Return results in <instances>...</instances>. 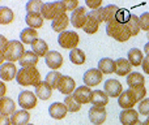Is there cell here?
Here are the masks:
<instances>
[{"label":"cell","mask_w":149,"mask_h":125,"mask_svg":"<svg viewBox=\"0 0 149 125\" xmlns=\"http://www.w3.org/2000/svg\"><path fill=\"white\" fill-rule=\"evenodd\" d=\"M16 81L20 86H37L41 84V74L36 66L21 68L17 73Z\"/></svg>","instance_id":"1"},{"label":"cell","mask_w":149,"mask_h":125,"mask_svg":"<svg viewBox=\"0 0 149 125\" xmlns=\"http://www.w3.org/2000/svg\"><path fill=\"white\" fill-rule=\"evenodd\" d=\"M106 33L109 37L116 39L118 42H127L131 38L130 30L127 28V23H120L116 20L106 23Z\"/></svg>","instance_id":"2"},{"label":"cell","mask_w":149,"mask_h":125,"mask_svg":"<svg viewBox=\"0 0 149 125\" xmlns=\"http://www.w3.org/2000/svg\"><path fill=\"white\" fill-rule=\"evenodd\" d=\"M25 54L24 50V44L18 41H9L5 51L3 52L1 59H5L8 63H15V61H20V59L22 57V55Z\"/></svg>","instance_id":"3"},{"label":"cell","mask_w":149,"mask_h":125,"mask_svg":"<svg viewBox=\"0 0 149 125\" xmlns=\"http://www.w3.org/2000/svg\"><path fill=\"white\" fill-rule=\"evenodd\" d=\"M65 7L63 4V1H54V3H45L42 7L41 15L45 20H52L58 18L60 15L65 13Z\"/></svg>","instance_id":"4"},{"label":"cell","mask_w":149,"mask_h":125,"mask_svg":"<svg viewBox=\"0 0 149 125\" xmlns=\"http://www.w3.org/2000/svg\"><path fill=\"white\" fill-rule=\"evenodd\" d=\"M58 43L62 48H71V50H74L77 48L80 43V37L76 31H71V30H65L63 33L59 34L58 37Z\"/></svg>","instance_id":"5"},{"label":"cell","mask_w":149,"mask_h":125,"mask_svg":"<svg viewBox=\"0 0 149 125\" xmlns=\"http://www.w3.org/2000/svg\"><path fill=\"white\" fill-rule=\"evenodd\" d=\"M88 17H89V13L86 12V8L79 7L71 13V23H72L73 28L82 29L85 26V23H86Z\"/></svg>","instance_id":"6"},{"label":"cell","mask_w":149,"mask_h":125,"mask_svg":"<svg viewBox=\"0 0 149 125\" xmlns=\"http://www.w3.org/2000/svg\"><path fill=\"white\" fill-rule=\"evenodd\" d=\"M18 106L22 110H31L37 106V95L33 91H21L18 95Z\"/></svg>","instance_id":"7"},{"label":"cell","mask_w":149,"mask_h":125,"mask_svg":"<svg viewBox=\"0 0 149 125\" xmlns=\"http://www.w3.org/2000/svg\"><path fill=\"white\" fill-rule=\"evenodd\" d=\"M102 77H103V73L100 70V69L92 68V69L85 72L82 79H84L85 86L90 87V86H97V85H100V82L102 81Z\"/></svg>","instance_id":"8"},{"label":"cell","mask_w":149,"mask_h":125,"mask_svg":"<svg viewBox=\"0 0 149 125\" xmlns=\"http://www.w3.org/2000/svg\"><path fill=\"white\" fill-rule=\"evenodd\" d=\"M103 87H105V93L110 98H119L120 94L123 93V86H122V84L118 79H114V78L107 79V81L105 82V85H103Z\"/></svg>","instance_id":"9"},{"label":"cell","mask_w":149,"mask_h":125,"mask_svg":"<svg viewBox=\"0 0 149 125\" xmlns=\"http://www.w3.org/2000/svg\"><path fill=\"white\" fill-rule=\"evenodd\" d=\"M136 103H137V100H136V98H135L131 89L123 91L120 94V97L118 98V104H119V107L123 108V110H131V108H134V106L136 104Z\"/></svg>","instance_id":"10"},{"label":"cell","mask_w":149,"mask_h":125,"mask_svg":"<svg viewBox=\"0 0 149 125\" xmlns=\"http://www.w3.org/2000/svg\"><path fill=\"white\" fill-rule=\"evenodd\" d=\"M89 120L94 125H101L106 121V108L105 107H95L93 106L89 110Z\"/></svg>","instance_id":"11"},{"label":"cell","mask_w":149,"mask_h":125,"mask_svg":"<svg viewBox=\"0 0 149 125\" xmlns=\"http://www.w3.org/2000/svg\"><path fill=\"white\" fill-rule=\"evenodd\" d=\"M18 70L13 63H3L0 66V77L3 81H12L15 77H17Z\"/></svg>","instance_id":"12"},{"label":"cell","mask_w":149,"mask_h":125,"mask_svg":"<svg viewBox=\"0 0 149 125\" xmlns=\"http://www.w3.org/2000/svg\"><path fill=\"white\" fill-rule=\"evenodd\" d=\"M67 112H68V110H67V106H65L64 103L55 102L49 107L50 116H51L52 119H55V120H62V119H64L65 115H67Z\"/></svg>","instance_id":"13"},{"label":"cell","mask_w":149,"mask_h":125,"mask_svg":"<svg viewBox=\"0 0 149 125\" xmlns=\"http://www.w3.org/2000/svg\"><path fill=\"white\" fill-rule=\"evenodd\" d=\"M58 90L64 95H71L72 93H74V90H76V82H74V79L72 77L63 76L62 79H60V84H59Z\"/></svg>","instance_id":"14"},{"label":"cell","mask_w":149,"mask_h":125,"mask_svg":"<svg viewBox=\"0 0 149 125\" xmlns=\"http://www.w3.org/2000/svg\"><path fill=\"white\" fill-rule=\"evenodd\" d=\"M45 61H46L49 68L55 70V69H59L63 65V56L58 51H49V54L45 56Z\"/></svg>","instance_id":"15"},{"label":"cell","mask_w":149,"mask_h":125,"mask_svg":"<svg viewBox=\"0 0 149 125\" xmlns=\"http://www.w3.org/2000/svg\"><path fill=\"white\" fill-rule=\"evenodd\" d=\"M92 90L88 86H80L74 90L73 93V98L80 103V104H86L90 102V98H92Z\"/></svg>","instance_id":"16"},{"label":"cell","mask_w":149,"mask_h":125,"mask_svg":"<svg viewBox=\"0 0 149 125\" xmlns=\"http://www.w3.org/2000/svg\"><path fill=\"white\" fill-rule=\"evenodd\" d=\"M119 120L123 125H135L139 121V112L135 111L134 108L131 110H123L120 112Z\"/></svg>","instance_id":"17"},{"label":"cell","mask_w":149,"mask_h":125,"mask_svg":"<svg viewBox=\"0 0 149 125\" xmlns=\"http://www.w3.org/2000/svg\"><path fill=\"white\" fill-rule=\"evenodd\" d=\"M90 103L93 106H95V107H105L109 103V95L102 90H94L92 93Z\"/></svg>","instance_id":"18"},{"label":"cell","mask_w":149,"mask_h":125,"mask_svg":"<svg viewBox=\"0 0 149 125\" xmlns=\"http://www.w3.org/2000/svg\"><path fill=\"white\" fill-rule=\"evenodd\" d=\"M70 22H71V18H68V15L67 13H63V15H60L59 17L52 21L51 28H52V30H55L56 33L60 34V33H63V31H65V29H67Z\"/></svg>","instance_id":"19"},{"label":"cell","mask_w":149,"mask_h":125,"mask_svg":"<svg viewBox=\"0 0 149 125\" xmlns=\"http://www.w3.org/2000/svg\"><path fill=\"white\" fill-rule=\"evenodd\" d=\"M36 95L38 99L41 100H47L51 98L52 95V89L46 81H42L39 85L36 86Z\"/></svg>","instance_id":"20"},{"label":"cell","mask_w":149,"mask_h":125,"mask_svg":"<svg viewBox=\"0 0 149 125\" xmlns=\"http://www.w3.org/2000/svg\"><path fill=\"white\" fill-rule=\"evenodd\" d=\"M16 112V104L10 98L1 97L0 98V115H13Z\"/></svg>","instance_id":"21"},{"label":"cell","mask_w":149,"mask_h":125,"mask_svg":"<svg viewBox=\"0 0 149 125\" xmlns=\"http://www.w3.org/2000/svg\"><path fill=\"white\" fill-rule=\"evenodd\" d=\"M30 120V115L26 110L16 111L12 116H10V123L12 125H28Z\"/></svg>","instance_id":"22"},{"label":"cell","mask_w":149,"mask_h":125,"mask_svg":"<svg viewBox=\"0 0 149 125\" xmlns=\"http://www.w3.org/2000/svg\"><path fill=\"white\" fill-rule=\"evenodd\" d=\"M98 69L102 72L103 74H111V73H115L116 70V65L115 61L110 57H103L98 61Z\"/></svg>","instance_id":"23"},{"label":"cell","mask_w":149,"mask_h":125,"mask_svg":"<svg viewBox=\"0 0 149 125\" xmlns=\"http://www.w3.org/2000/svg\"><path fill=\"white\" fill-rule=\"evenodd\" d=\"M115 65H116V76H128L130 73H131V63L128 61V59H123V57H120V59H118L115 61Z\"/></svg>","instance_id":"24"},{"label":"cell","mask_w":149,"mask_h":125,"mask_svg":"<svg viewBox=\"0 0 149 125\" xmlns=\"http://www.w3.org/2000/svg\"><path fill=\"white\" fill-rule=\"evenodd\" d=\"M38 55L34 54L33 51H25V54L22 55V57L20 59V65L22 68L26 66H36L38 64Z\"/></svg>","instance_id":"25"},{"label":"cell","mask_w":149,"mask_h":125,"mask_svg":"<svg viewBox=\"0 0 149 125\" xmlns=\"http://www.w3.org/2000/svg\"><path fill=\"white\" fill-rule=\"evenodd\" d=\"M20 39L22 43H26V44H33L34 42L38 39V33H37L36 29H31V28H28V29H24L20 34Z\"/></svg>","instance_id":"26"},{"label":"cell","mask_w":149,"mask_h":125,"mask_svg":"<svg viewBox=\"0 0 149 125\" xmlns=\"http://www.w3.org/2000/svg\"><path fill=\"white\" fill-rule=\"evenodd\" d=\"M128 61L131 63L132 66H140L144 61V54L139 48H131L128 51Z\"/></svg>","instance_id":"27"},{"label":"cell","mask_w":149,"mask_h":125,"mask_svg":"<svg viewBox=\"0 0 149 125\" xmlns=\"http://www.w3.org/2000/svg\"><path fill=\"white\" fill-rule=\"evenodd\" d=\"M145 78L141 73L139 72H131V73L127 76V85L131 87H136V86H144Z\"/></svg>","instance_id":"28"},{"label":"cell","mask_w":149,"mask_h":125,"mask_svg":"<svg viewBox=\"0 0 149 125\" xmlns=\"http://www.w3.org/2000/svg\"><path fill=\"white\" fill-rule=\"evenodd\" d=\"M31 51H33L34 54L38 55V57L46 56V55L49 54V46H47V43L43 41V39L38 38L33 44H31Z\"/></svg>","instance_id":"29"},{"label":"cell","mask_w":149,"mask_h":125,"mask_svg":"<svg viewBox=\"0 0 149 125\" xmlns=\"http://www.w3.org/2000/svg\"><path fill=\"white\" fill-rule=\"evenodd\" d=\"M118 10H119V7H116L115 4H109L106 7H103V22L109 23L115 20Z\"/></svg>","instance_id":"30"},{"label":"cell","mask_w":149,"mask_h":125,"mask_svg":"<svg viewBox=\"0 0 149 125\" xmlns=\"http://www.w3.org/2000/svg\"><path fill=\"white\" fill-rule=\"evenodd\" d=\"M43 20H45V18L42 17V15H37V13L26 15V17H25L26 23H28V26H29V28H31V29L42 28V25H43Z\"/></svg>","instance_id":"31"},{"label":"cell","mask_w":149,"mask_h":125,"mask_svg":"<svg viewBox=\"0 0 149 125\" xmlns=\"http://www.w3.org/2000/svg\"><path fill=\"white\" fill-rule=\"evenodd\" d=\"M127 28H128L131 37L137 35V34L140 33V30H141V26H140V17H137L136 15H132L131 18H130V21L127 22Z\"/></svg>","instance_id":"32"},{"label":"cell","mask_w":149,"mask_h":125,"mask_svg":"<svg viewBox=\"0 0 149 125\" xmlns=\"http://www.w3.org/2000/svg\"><path fill=\"white\" fill-rule=\"evenodd\" d=\"M100 25H101L100 21H98L97 18H94L93 16L89 15L86 23H85V26L82 29H84V31L86 34H95L98 31V29H100Z\"/></svg>","instance_id":"33"},{"label":"cell","mask_w":149,"mask_h":125,"mask_svg":"<svg viewBox=\"0 0 149 125\" xmlns=\"http://www.w3.org/2000/svg\"><path fill=\"white\" fill-rule=\"evenodd\" d=\"M62 73L56 70H51L47 73L46 76V82L51 86V89H58L59 87V84H60V79H62Z\"/></svg>","instance_id":"34"},{"label":"cell","mask_w":149,"mask_h":125,"mask_svg":"<svg viewBox=\"0 0 149 125\" xmlns=\"http://www.w3.org/2000/svg\"><path fill=\"white\" fill-rule=\"evenodd\" d=\"M70 60L76 65H82L86 60V56H85L84 51L80 48H74L71 50V54H70Z\"/></svg>","instance_id":"35"},{"label":"cell","mask_w":149,"mask_h":125,"mask_svg":"<svg viewBox=\"0 0 149 125\" xmlns=\"http://www.w3.org/2000/svg\"><path fill=\"white\" fill-rule=\"evenodd\" d=\"M13 15L12 9H9L8 7H0V23L1 25H8L13 21Z\"/></svg>","instance_id":"36"},{"label":"cell","mask_w":149,"mask_h":125,"mask_svg":"<svg viewBox=\"0 0 149 125\" xmlns=\"http://www.w3.org/2000/svg\"><path fill=\"white\" fill-rule=\"evenodd\" d=\"M45 3L38 1V0H31V1L26 3V12L28 15H31V13H37V15H41L42 7H43Z\"/></svg>","instance_id":"37"},{"label":"cell","mask_w":149,"mask_h":125,"mask_svg":"<svg viewBox=\"0 0 149 125\" xmlns=\"http://www.w3.org/2000/svg\"><path fill=\"white\" fill-rule=\"evenodd\" d=\"M64 104L67 106L68 112H77L81 108V104L73 98V95H67L64 99Z\"/></svg>","instance_id":"38"},{"label":"cell","mask_w":149,"mask_h":125,"mask_svg":"<svg viewBox=\"0 0 149 125\" xmlns=\"http://www.w3.org/2000/svg\"><path fill=\"white\" fill-rule=\"evenodd\" d=\"M131 13H130L128 9H126V8H119L118 13H116V18L115 20L118 21V22L120 23H127L130 21V18H131Z\"/></svg>","instance_id":"39"},{"label":"cell","mask_w":149,"mask_h":125,"mask_svg":"<svg viewBox=\"0 0 149 125\" xmlns=\"http://www.w3.org/2000/svg\"><path fill=\"white\" fill-rule=\"evenodd\" d=\"M132 93H134L135 98H136L137 103H140L141 100L145 99V95H147V90L144 86H136V87H131Z\"/></svg>","instance_id":"40"},{"label":"cell","mask_w":149,"mask_h":125,"mask_svg":"<svg viewBox=\"0 0 149 125\" xmlns=\"http://www.w3.org/2000/svg\"><path fill=\"white\" fill-rule=\"evenodd\" d=\"M139 112L144 116L149 115V98H145L144 100L139 103Z\"/></svg>","instance_id":"41"},{"label":"cell","mask_w":149,"mask_h":125,"mask_svg":"<svg viewBox=\"0 0 149 125\" xmlns=\"http://www.w3.org/2000/svg\"><path fill=\"white\" fill-rule=\"evenodd\" d=\"M140 26L143 30L149 31V12H145L140 16Z\"/></svg>","instance_id":"42"},{"label":"cell","mask_w":149,"mask_h":125,"mask_svg":"<svg viewBox=\"0 0 149 125\" xmlns=\"http://www.w3.org/2000/svg\"><path fill=\"white\" fill-rule=\"evenodd\" d=\"M63 4H64V7H65V10H73L74 9H77L79 8V1L77 0H63Z\"/></svg>","instance_id":"43"},{"label":"cell","mask_w":149,"mask_h":125,"mask_svg":"<svg viewBox=\"0 0 149 125\" xmlns=\"http://www.w3.org/2000/svg\"><path fill=\"white\" fill-rule=\"evenodd\" d=\"M85 4H86V7H89L90 9H93V10L102 8L101 7V5H102L101 0H85Z\"/></svg>","instance_id":"44"},{"label":"cell","mask_w":149,"mask_h":125,"mask_svg":"<svg viewBox=\"0 0 149 125\" xmlns=\"http://www.w3.org/2000/svg\"><path fill=\"white\" fill-rule=\"evenodd\" d=\"M89 15L93 16L94 18H97L100 22H103V8H100V9L92 10V12H89Z\"/></svg>","instance_id":"45"},{"label":"cell","mask_w":149,"mask_h":125,"mask_svg":"<svg viewBox=\"0 0 149 125\" xmlns=\"http://www.w3.org/2000/svg\"><path fill=\"white\" fill-rule=\"evenodd\" d=\"M10 119L7 115H0V125H10Z\"/></svg>","instance_id":"46"},{"label":"cell","mask_w":149,"mask_h":125,"mask_svg":"<svg viewBox=\"0 0 149 125\" xmlns=\"http://www.w3.org/2000/svg\"><path fill=\"white\" fill-rule=\"evenodd\" d=\"M141 66H143V70H144L147 74H149V57L148 56L144 59V61H143Z\"/></svg>","instance_id":"47"},{"label":"cell","mask_w":149,"mask_h":125,"mask_svg":"<svg viewBox=\"0 0 149 125\" xmlns=\"http://www.w3.org/2000/svg\"><path fill=\"white\" fill-rule=\"evenodd\" d=\"M144 54H147V56L149 57V42L144 46Z\"/></svg>","instance_id":"48"},{"label":"cell","mask_w":149,"mask_h":125,"mask_svg":"<svg viewBox=\"0 0 149 125\" xmlns=\"http://www.w3.org/2000/svg\"><path fill=\"white\" fill-rule=\"evenodd\" d=\"M0 85H1V97H4V90H5L4 84H3V82H1V84H0Z\"/></svg>","instance_id":"49"},{"label":"cell","mask_w":149,"mask_h":125,"mask_svg":"<svg viewBox=\"0 0 149 125\" xmlns=\"http://www.w3.org/2000/svg\"><path fill=\"white\" fill-rule=\"evenodd\" d=\"M144 125H149V119L148 117H147V120L144 121Z\"/></svg>","instance_id":"50"},{"label":"cell","mask_w":149,"mask_h":125,"mask_svg":"<svg viewBox=\"0 0 149 125\" xmlns=\"http://www.w3.org/2000/svg\"><path fill=\"white\" fill-rule=\"evenodd\" d=\"M135 125H144V123H141V121H140V120H139V121H137V123H136V124H135Z\"/></svg>","instance_id":"51"},{"label":"cell","mask_w":149,"mask_h":125,"mask_svg":"<svg viewBox=\"0 0 149 125\" xmlns=\"http://www.w3.org/2000/svg\"><path fill=\"white\" fill-rule=\"evenodd\" d=\"M28 125H34V124H28Z\"/></svg>","instance_id":"52"},{"label":"cell","mask_w":149,"mask_h":125,"mask_svg":"<svg viewBox=\"0 0 149 125\" xmlns=\"http://www.w3.org/2000/svg\"><path fill=\"white\" fill-rule=\"evenodd\" d=\"M148 119H149V115H148Z\"/></svg>","instance_id":"53"}]
</instances>
